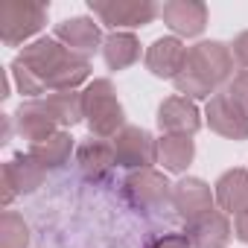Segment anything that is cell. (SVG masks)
I'll return each mask as SVG.
<instances>
[{
    "label": "cell",
    "instance_id": "6da1fadb",
    "mask_svg": "<svg viewBox=\"0 0 248 248\" xmlns=\"http://www.w3.org/2000/svg\"><path fill=\"white\" fill-rule=\"evenodd\" d=\"M88 73H91L88 59L67 50L56 38L32 41L12 62V76H15L21 93H27V96H38L47 91H53V93L73 91L76 85H82L88 79Z\"/></svg>",
    "mask_w": 248,
    "mask_h": 248
},
{
    "label": "cell",
    "instance_id": "7a4b0ae2",
    "mask_svg": "<svg viewBox=\"0 0 248 248\" xmlns=\"http://www.w3.org/2000/svg\"><path fill=\"white\" fill-rule=\"evenodd\" d=\"M231 73H233V53L219 41H202L187 50V62L172 82L178 93L190 99H204L222 82H228Z\"/></svg>",
    "mask_w": 248,
    "mask_h": 248
},
{
    "label": "cell",
    "instance_id": "3957f363",
    "mask_svg": "<svg viewBox=\"0 0 248 248\" xmlns=\"http://www.w3.org/2000/svg\"><path fill=\"white\" fill-rule=\"evenodd\" d=\"M82 102H85V120H88V129L96 140H105V138H117L123 129V105L114 93V85L108 79H93L85 93H82Z\"/></svg>",
    "mask_w": 248,
    "mask_h": 248
},
{
    "label": "cell",
    "instance_id": "277c9868",
    "mask_svg": "<svg viewBox=\"0 0 248 248\" xmlns=\"http://www.w3.org/2000/svg\"><path fill=\"white\" fill-rule=\"evenodd\" d=\"M47 24V6L35 0H6L0 6V35L6 47H18Z\"/></svg>",
    "mask_w": 248,
    "mask_h": 248
},
{
    "label": "cell",
    "instance_id": "5b68a950",
    "mask_svg": "<svg viewBox=\"0 0 248 248\" xmlns=\"http://www.w3.org/2000/svg\"><path fill=\"white\" fill-rule=\"evenodd\" d=\"M123 193H126V199L132 202L135 210L140 213H155L161 210L167 202H172V190L167 184V178L155 170H138L126 178V184H123Z\"/></svg>",
    "mask_w": 248,
    "mask_h": 248
},
{
    "label": "cell",
    "instance_id": "8992f818",
    "mask_svg": "<svg viewBox=\"0 0 248 248\" xmlns=\"http://www.w3.org/2000/svg\"><path fill=\"white\" fill-rule=\"evenodd\" d=\"M91 12L108 27H146L155 21L158 6L152 0H91Z\"/></svg>",
    "mask_w": 248,
    "mask_h": 248
},
{
    "label": "cell",
    "instance_id": "52a82bcc",
    "mask_svg": "<svg viewBox=\"0 0 248 248\" xmlns=\"http://www.w3.org/2000/svg\"><path fill=\"white\" fill-rule=\"evenodd\" d=\"M111 146H114V161L120 167L149 170V164L158 161V143L146 129H138V126H126L111 140Z\"/></svg>",
    "mask_w": 248,
    "mask_h": 248
},
{
    "label": "cell",
    "instance_id": "ba28073f",
    "mask_svg": "<svg viewBox=\"0 0 248 248\" xmlns=\"http://www.w3.org/2000/svg\"><path fill=\"white\" fill-rule=\"evenodd\" d=\"M207 123L210 129L222 138H231V140H245L248 138V114L242 111V105L236 99L225 93H213L210 102H207Z\"/></svg>",
    "mask_w": 248,
    "mask_h": 248
},
{
    "label": "cell",
    "instance_id": "9c48e42d",
    "mask_svg": "<svg viewBox=\"0 0 248 248\" xmlns=\"http://www.w3.org/2000/svg\"><path fill=\"white\" fill-rule=\"evenodd\" d=\"M172 207L187 225H193L213 210V193L202 178H181L172 187Z\"/></svg>",
    "mask_w": 248,
    "mask_h": 248
},
{
    "label": "cell",
    "instance_id": "30bf717a",
    "mask_svg": "<svg viewBox=\"0 0 248 248\" xmlns=\"http://www.w3.org/2000/svg\"><path fill=\"white\" fill-rule=\"evenodd\" d=\"M158 126L164 135H187L193 138L202 129V114L193 99L187 96H170L158 108Z\"/></svg>",
    "mask_w": 248,
    "mask_h": 248
},
{
    "label": "cell",
    "instance_id": "8fae6325",
    "mask_svg": "<svg viewBox=\"0 0 248 248\" xmlns=\"http://www.w3.org/2000/svg\"><path fill=\"white\" fill-rule=\"evenodd\" d=\"M44 175H47V170L27 152H21V155H15L6 167H3V204H9L18 193H32L35 187H41V181H44Z\"/></svg>",
    "mask_w": 248,
    "mask_h": 248
},
{
    "label": "cell",
    "instance_id": "7c38bea8",
    "mask_svg": "<svg viewBox=\"0 0 248 248\" xmlns=\"http://www.w3.org/2000/svg\"><path fill=\"white\" fill-rule=\"evenodd\" d=\"M15 126L24 140L41 143L56 135L59 120H56L53 108L47 105V99H32V102H21V108L15 111Z\"/></svg>",
    "mask_w": 248,
    "mask_h": 248
},
{
    "label": "cell",
    "instance_id": "4fadbf2b",
    "mask_svg": "<svg viewBox=\"0 0 248 248\" xmlns=\"http://www.w3.org/2000/svg\"><path fill=\"white\" fill-rule=\"evenodd\" d=\"M161 18L172 32L193 38L207 27V6L202 0H170L161 9Z\"/></svg>",
    "mask_w": 248,
    "mask_h": 248
},
{
    "label": "cell",
    "instance_id": "5bb4252c",
    "mask_svg": "<svg viewBox=\"0 0 248 248\" xmlns=\"http://www.w3.org/2000/svg\"><path fill=\"white\" fill-rule=\"evenodd\" d=\"M184 62H187V47L178 38H158L146 50V67H149V73H155L161 79H175L181 73Z\"/></svg>",
    "mask_w": 248,
    "mask_h": 248
},
{
    "label": "cell",
    "instance_id": "9a60e30c",
    "mask_svg": "<svg viewBox=\"0 0 248 248\" xmlns=\"http://www.w3.org/2000/svg\"><path fill=\"white\" fill-rule=\"evenodd\" d=\"M56 41H64L67 50H73V53L88 59V53L96 50L102 35H99V27L91 18H70V21H62L56 27Z\"/></svg>",
    "mask_w": 248,
    "mask_h": 248
},
{
    "label": "cell",
    "instance_id": "2e32d148",
    "mask_svg": "<svg viewBox=\"0 0 248 248\" xmlns=\"http://www.w3.org/2000/svg\"><path fill=\"white\" fill-rule=\"evenodd\" d=\"M76 164L82 170V175L88 181H102L111 170H114V146L105 143V140H85L79 149H76Z\"/></svg>",
    "mask_w": 248,
    "mask_h": 248
},
{
    "label": "cell",
    "instance_id": "e0dca14e",
    "mask_svg": "<svg viewBox=\"0 0 248 248\" xmlns=\"http://www.w3.org/2000/svg\"><path fill=\"white\" fill-rule=\"evenodd\" d=\"M187 236L196 248H225L228 239H231V222H228L225 213L210 210L207 216H202L199 222L190 225Z\"/></svg>",
    "mask_w": 248,
    "mask_h": 248
},
{
    "label": "cell",
    "instance_id": "ac0fdd59",
    "mask_svg": "<svg viewBox=\"0 0 248 248\" xmlns=\"http://www.w3.org/2000/svg\"><path fill=\"white\" fill-rule=\"evenodd\" d=\"M216 202L225 213H245L248 210V172L245 170H228L216 181Z\"/></svg>",
    "mask_w": 248,
    "mask_h": 248
},
{
    "label": "cell",
    "instance_id": "d6986e66",
    "mask_svg": "<svg viewBox=\"0 0 248 248\" xmlns=\"http://www.w3.org/2000/svg\"><path fill=\"white\" fill-rule=\"evenodd\" d=\"M102 56L111 70H123L140 59V41L132 32H114L102 41Z\"/></svg>",
    "mask_w": 248,
    "mask_h": 248
},
{
    "label": "cell",
    "instance_id": "ffe728a7",
    "mask_svg": "<svg viewBox=\"0 0 248 248\" xmlns=\"http://www.w3.org/2000/svg\"><path fill=\"white\" fill-rule=\"evenodd\" d=\"M193 155H196V146H193V138L187 135H164L158 140V161L170 172H184Z\"/></svg>",
    "mask_w": 248,
    "mask_h": 248
},
{
    "label": "cell",
    "instance_id": "44dd1931",
    "mask_svg": "<svg viewBox=\"0 0 248 248\" xmlns=\"http://www.w3.org/2000/svg\"><path fill=\"white\" fill-rule=\"evenodd\" d=\"M70 152H73V138H70L67 132H56L53 138H47V140L30 146V155H32L44 170H59V167H64L67 158H70Z\"/></svg>",
    "mask_w": 248,
    "mask_h": 248
},
{
    "label": "cell",
    "instance_id": "7402d4cb",
    "mask_svg": "<svg viewBox=\"0 0 248 248\" xmlns=\"http://www.w3.org/2000/svg\"><path fill=\"white\" fill-rule=\"evenodd\" d=\"M47 105L53 108L59 126H76V123L85 117V102H82V93H76V91L50 93L47 96Z\"/></svg>",
    "mask_w": 248,
    "mask_h": 248
},
{
    "label": "cell",
    "instance_id": "603a6c76",
    "mask_svg": "<svg viewBox=\"0 0 248 248\" xmlns=\"http://www.w3.org/2000/svg\"><path fill=\"white\" fill-rule=\"evenodd\" d=\"M27 245H30L27 222L15 210H6L0 219V248H27Z\"/></svg>",
    "mask_w": 248,
    "mask_h": 248
},
{
    "label": "cell",
    "instance_id": "cb8c5ba5",
    "mask_svg": "<svg viewBox=\"0 0 248 248\" xmlns=\"http://www.w3.org/2000/svg\"><path fill=\"white\" fill-rule=\"evenodd\" d=\"M228 96L236 99V102L242 105V111L248 114V70L239 73V76H233V82L228 85Z\"/></svg>",
    "mask_w": 248,
    "mask_h": 248
},
{
    "label": "cell",
    "instance_id": "d4e9b609",
    "mask_svg": "<svg viewBox=\"0 0 248 248\" xmlns=\"http://www.w3.org/2000/svg\"><path fill=\"white\" fill-rule=\"evenodd\" d=\"M149 248H196V245L190 242L187 233H164L155 242H149Z\"/></svg>",
    "mask_w": 248,
    "mask_h": 248
},
{
    "label": "cell",
    "instance_id": "484cf974",
    "mask_svg": "<svg viewBox=\"0 0 248 248\" xmlns=\"http://www.w3.org/2000/svg\"><path fill=\"white\" fill-rule=\"evenodd\" d=\"M231 47H233V50H231V53H233V59H236L242 67H248V32H239V35L233 38V44H231Z\"/></svg>",
    "mask_w": 248,
    "mask_h": 248
},
{
    "label": "cell",
    "instance_id": "4316f807",
    "mask_svg": "<svg viewBox=\"0 0 248 248\" xmlns=\"http://www.w3.org/2000/svg\"><path fill=\"white\" fill-rule=\"evenodd\" d=\"M233 231H236V239L248 242V210H245V213H239V216L233 219Z\"/></svg>",
    "mask_w": 248,
    "mask_h": 248
}]
</instances>
